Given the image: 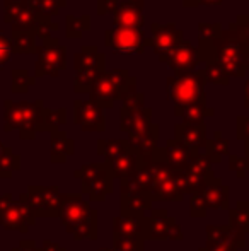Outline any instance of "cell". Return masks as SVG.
I'll use <instances>...</instances> for the list:
<instances>
[{"mask_svg": "<svg viewBox=\"0 0 249 251\" xmlns=\"http://www.w3.org/2000/svg\"><path fill=\"white\" fill-rule=\"evenodd\" d=\"M132 77L128 75V70H104L96 77L92 87H91V100L101 106L110 108L118 98L125 96V91L128 87Z\"/></svg>", "mask_w": 249, "mask_h": 251, "instance_id": "6da1fadb", "label": "cell"}, {"mask_svg": "<svg viewBox=\"0 0 249 251\" xmlns=\"http://www.w3.org/2000/svg\"><path fill=\"white\" fill-rule=\"evenodd\" d=\"M215 55L217 63L227 77H244L246 69L243 62V48L236 29L229 27L220 33V36L215 40Z\"/></svg>", "mask_w": 249, "mask_h": 251, "instance_id": "7a4b0ae2", "label": "cell"}, {"mask_svg": "<svg viewBox=\"0 0 249 251\" xmlns=\"http://www.w3.org/2000/svg\"><path fill=\"white\" fill-rule=\"evenodd\" d=\"M203 87H205V79H203L202 72H193L188 75H176L167 79L169 100L176 102V108L203 104L205 102Z\"/></svg>", "mask_w": 249, "mask_h": 251, "instance_id": "3957f363", "label": "cell"}, {"mask_svg": "<svg viewBox=\"0 0 249 251\" xmlns=\"http://www.w3.org/2000/svg\"><path fill=\"white\" fill-rule=\"evenodd\" d=\"M75 67V93L91 91L96 77L104 72V55L97 51L96 47H84L82 50L73 56Z\"/></svg>", "mask_w": 249, "mask_h": 251, "instance_id": "277c9868", "label": "cell"}, {"mask_svg": "<svg viewBox=\"0 0 249 251\" xmlns=\"http://www.w3.org/2000/svg\"><path fill=\"white\" fill-rule=\"evenodd\" d=\"M43 102H12L5 101V130L19 128L23 137L26 130H29L33 135L34 130H38V122L43 120Z\"/></svg>", "mask_w": 249, "mask_h": 251, "instance_id": "5b68a950", "label": "cell"}, {"mask_svg": "<svg viewBox=\"0 0 249 251\" xmlns=\"http://www.w3.org/2000/svg\"><path fill=\"white\" fill-rule=\"evenodd\" d=\"M106 47L114 53H143L149 40L142 29H130V27H113L106 31Z\"/></svg>", "mask_w": 249, "mask_h": 251, "instance_id": "8992f818", "label": "cell"}, {"mask_svg": "<svg viewBox=\"0 0 249 251\" xmlns=\"http://www.w3.org/2000/svg\"><path fill=\"white\" fill-rule=\"evenodd\" d=\"M38 62H36V75H50L57 77L65 69L67 62V48L62 47L57 40L48 38L45 40L43 47H38Z\"/></svg>", "mask_w": 249, "mask_h": 251, "instance_id": "52a82bcc", "label": "cell"}, {"mask_svg": "<svg viewBox=\"0 0 249 251\" xmlns=\"http://www.w3.org/2000/svg\"><path fill=\"white\" fill-rule=\"evenodd\" d=\"M160 62H166L171 69L176 72V75H188L193 74L196 65L200 63L198 48H195L188 41H181L178 47H174L169 53L160 56Z\"/></svg>", "mask_w": 249, "mask_h": 251, "instance_id": "ba28073f", "label": "cell"}, {"mask_svg": "<svg viewBox=\"0 0 249 251\" xmlns=\"http://www.w3.org/2000/svg\"><path fill=\"white\" fill-rule=\"evenodd\" d=\"M3 21L12 24V29H36L38 17L27 0H5Z\"/></svg>", "mask_w": 249, "mask_h": 251, "instance_id": "9c48e42d", "label": "cell"}, {"mask_svg": "<svg viewBox=\"0 0 249 251\" xmlns=\"http://www.w3.org/2000/svg\"><path fill=\"white\" fill-rule=\"evenodd\" d=\"M181 41H184L183 31L174 23L152 24V40H149V45L159 55V58L166 55V53H169L174 47H178Z\"/></svg>", "mask_w": 249, "mask_h": 251, "instance_id": "30bf717a", "label": "cell"}, {"mask_svg": "<svg viewBox=\"0 0 249 251\" xmlns=\"http://www.w3.org/2000/svg\"><path fill=\"white\" fill-rule=\"evenodd\" d=\"M75 123L84 132H103L104 130V113L97 102L89 101H75Z\"/></svg>", "mask_w": 249, "mask_h": 251, "instance_id": "8fae6325", "label": "cell"}, {"mask_svg": "<svg viewBox=\"0 0 249 251\" xmlns=\"http://www.w3.org/2000/svg\"><path fill=\"white\" fill-rule=\"evenodd\" d=\"M114 27H130V29H142L143 14L142 3L120 0L113 9Z\"/></svg>", "mask_w": 249, "mask_h": 251, "instance_id": "7c38bea8", "label": "cell"}, {"mask_svg": "<svg viewBox=\"0 0 249 251\" xmlns=\"http://www.w3.org/2000/svg\"><path fill=\"white\" fill-rule=\"evenodd\" d=\"M36 38V33L31 29H12L10 48L14 53H34L38 51Z\"/></svg>", "mask_w": 249, "mask_h": 251, "instance_id": "4fadbf2b", "label": "cell"}, {"mask_svg": "<svg viewBox=\"0 0 249 251\" xmlns=\"http://www.w3.org/2000/svg\"><path fill=\"white\" fill-rule=\"evenodd\" d=\"M176 137L178 142L186 144L189 147H198L205 140V133H203L202 125H189V123H183V125L176 126Z\"/></svg>", "mask_w": 249, "mask_h": 251, "instance_id": "5bb4252c", "label": "cell"}, {"mask_svg": "<svg viewBox=\"0 0 249 251\" xmlns=\"http://www.w3.org/2000/svg\"><path fill=\"white\" fill-rule=\"evenodd\" d=\"M36 14V17L41 19H50L51 16H57L62 7H65V0H27Z\"/></svg>", "mask_w": 249, "mask_h": 251, "instance_id": "9a60e30c", "label": "cell"}, {"mask_svg": "<svg viewBox=\"0 0 249 251\" xmlns=\"http://www.w3.org/2000/svg\"><path fill=\"white\" fill-rule=\"evenodd\" d=\"M176 113L183 116L189 125H202L203 118L206 115H212L213 109H206L203 104H193V106H184V108H176Z\"/></svg>", "mask_w": 249, "mask_h": 251, "instance_id": "2e32d148", "label": "cell"}, {"mask_svg": "<svg viewBox=\"0 0 249 251\" xmlns=\"http://www.w3.org/2000/svg\"><path fill=\"white\" fill-rule=\"evenodd\" d=\"M89 16L75 17V16H67V36L68 38H79L84 31L91 27Z\"/></svg>", "mask_w": 249, "mask_h": 251, "instance_id": "e0dca14e", "label": "cell"}, {"mask_svg": "<svg viewBox=\"0 0 249 251\" xmlns=\"http://www.w3.org/2000/svg\"><path fill=\"white\" fill-rule=\"evenodd\" d=\"M200 72H202L205 82H212V84H227L229 82V77L226 75V72L220 69L217 62L206 63L205 69L200 70Z\"/></svg>", "mask_w": 249, "mask_h": 251, "instance_id": "ac0fdd59", "label": "cell"}, {"mask_svg": "<svg viewBox=\"0 0 249 251\" xmlns=\"http://www.w3.org/2000/svg\"><path fill=\"white\" fill-rule=\"evenodd\" d=\"M34 80L29 79L26 70H14L12 72V91L14 93H24L27 86H31Z\"/></svg>", "mask_w": 249, "mask_h": 251, "instance_id": "d6986e66", "label": "cell"}, {"mask_svg": "<svg viewBox=\"0 0 249 251\" xmlns=\"http://www.w3.org/2000/svg\"><path fill=\"white\" fill-rule=\"evenodd\" d=\"M232 29H236L237 36L241 41V48H243V62H244V69H249V31H246L244 27H241L239 24L232 23Z\"/></svg>", "mask_w": 249, "mask_h": 251, "instance_id": "ffe728a7", "label": "cell"}, {"mask_svg": "<svg viewBox=\"0 0 249 251\" xmlns=\"http://www.w3.org/2000/svg\"><path fill=\"white\" fill-rule=\"evenodd\" d=\"M200 31V40H217L222 33V27L217 23H202L198 26Z\"/></svg>", "mask_w": 249, "mask_h": 251, "instance_id": "44dd1931", "label": "cell"}, {"mask_svg": "<svg viewBox=\"0 0 249 251\" xmlns=\"http://www.w3.org/2000/svg\"><path fill=\"white\" fill-rule=\"evenodd\" d=\"M53 159L57 157V154H63V157H65L67 154H72V149H65V146H72V140L67 139L63 133H55L53 135Z\"/></svg>", "mask_w": 249, "mask_h": 251, "instance_id": "7402d4cb", "label": "cell"}, {"mask_svg": "<svg viewBox=\"0 0 249 251\" xmlns=\"http://www.w3.org/2000/svg\"><path fill=\"white\" fill-rule=\"evenodd\" d=\"M10 53H12V48H10V41L3 36V33H0V69H3L7 62L10 58Z\"/></svg>", "mask_w": 249, "mask_h": 251, "instance_id": "603a6c76", "label": "cell"}, {"mask_svg": "<svg viewBox=\"0 0 249 251\" xmlns=\"http://www.w3.org/2000/svg\"><path fill=\"white\" fill-rule=\"evenodd\" d=\"M237 132H239L241 139L249 140V116H239L237 118Z\"/></svg>", "mask_w": 249, "mask_h": 251, "instance_id": "cb8c5ba5", "label": "cell"}, {"mask_svg": "<svg viewBox=\"0 0 249 251\" xmlns=\"http://www.w3.org/2000/svg\"><path fill=\"white\" fill-rule=\"evenodd\" d=\"M226 0H183L184 7H200V5H219Z\"/></svg>", "mask_w": 249, "mask_h": 251, "instance_id": "d4e9b609", "label": "cell"}, {"mask_svg": "<svg viewBox=\"0 0 249 251\" xmlns=\"http://www.w3.org/2000/svg\"><path fill=\"white\" fill-rule=\"evenodd\" d=\"M241 27H244L246 31H249V16H237V23Z\"/></svg>", "mask_w": 249, "mask_h": 251, "instance_id": "484cf974", "label": "cell"}, {"mask_svg": "<svg viewBox=\"0 0 249 251\" xmlns=\"http://www.w3.org/2000/svg\"><path fill=\"white\" fill-rule=\"evenodd\" d=\"M244 104H246V108H249V79L244 84Z\"/></svg>", "mask_w": 249, "mask_h": 251, "instance_id": "4316f807", "label": "cell"}, {"mask_svg": "<svg viewBox=\"0 0 249 251\" xmlns=\"http://www.w3.org/2000/svg\"><path fill=\"white\" fill-rule=\"evenodd\" d=\"M2 152H5V147H3L2 144H0V157H2Z\"/></svg>", "mask_w": 249, "mask_h": 251, "instance_id": "83f0119b", "label": "cell"}, {"mask_svg": "<svg viewBox=\"0 0 249 251\" xmlns=\"http://www.w3.org/2000/svg\"><path fill=\"white\" fill-rule=\"evenodd\" d=\"M130 2H135V3H142V5H143V2H145V0H130Z\"/></svg>", "mask_w": 249, "mask_h": 251, "instance_id": "f1b7e54d", "label": "cell"}, {"mask_svg": "<svg viewBox=\"0 0 249 251\" xmlns=\"http://www.w3.org/2000/svg\"><path fill=\"white\" fill-rule=\"evenodd\" d=\"M103 251H113V250H103Z\"/></svg>", "mask_w": 249, "mask_h": 251, "instance_id": "f546056e", "label": "cell"}]
</instances>
